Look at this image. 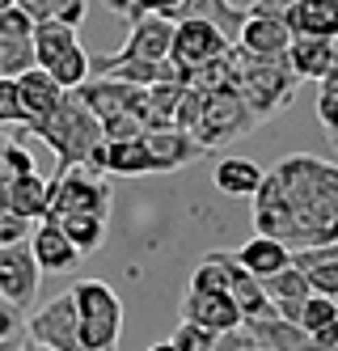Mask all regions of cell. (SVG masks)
<instances>
[{"label": "cell", "mask_w": 338, "mask_h": 351, "mask_svg": "<svg viewBox=\"0 0 338 351\" xmlns=\"http://www.w3.org/2000/svg\"><path fill=\"white\" fill-rule=\"evenodd\" d=\"M254 199L258 233L288 241L292 250L338 241V165L317 157H288L263 178Z\"/></svg>", "instance_id": "obj_1"}, {"label": "cell", "mask_w": 338, "mask_h": 351, "mask_svg": "<svg viewBox=\"0 0 338 351\" xmlns=\"http://www.w3.org/2000/svg\"><path fill=\"white\" fill-rule=\"evenodd\" d=\"M228 60H232V89L241 93V102L258 119H271L279 110H288V102L296 97V85H300L288 56H258L250 47L232 43Z\"/></svg>", "instance_id": "obj_2"}, {"label": "cell", "mask_w": 338, "mask_h": 351, "mask_svg": "<svg viewBox=\"0 0 338 351\" xmlns=\"http://www.w3.org/2000/svg\"><path fill=\"white\" fill-rule=\"evenodd\" d=\"M34 136H43L51 148H56L60 169H64V165H76V161H89V153H93L101 140H106V136H101V119L93 114V106H89L76 89L64 93L60 110L51 114L47 123H38Z\"/></svg>", "instance_id": "obj_3"}, {"label": "cell", "mask_w": 338, "mask_h": 351, "mask_svg": "<svg viewBox=\"0 0 338 351\" xmlns=\"http://www.w3.org/2000/svg\"><path fill=\"white\" fill-rule=\"evenodd\" d=\"M258 119L237 89H203V106H199V119H195V136L207 144V148H224L232 140H241L258 128Z\"/></svg>", "instance_id": "obj_4"}, {"label": "cell", "mask_w": 338, "mask_h": 351, "mask_svg": "<svg viewBox=\"0 0 338 351\" xmlns=\"http://www.w3.org/2000/svg\"><path fill=\"white\" fill-rule=\"evenodd\" d=\"M68 212H97V216H110V182L101 178V169L76 161L56 169L51 178V204L47 216H68Z\"/></svg>", "instance_id": "obj_5"}, {"label": "cell", "mask_w": 338, "mask_h": 351, "mask_svg": "<svg viewBox=\"0 0 338 351\" xmlns=\"http://www.w3.org/2000/svg\"><path fill=\"white\" fill-rule=\"evenodd\" d=\"M228 47H232V38L216 26V21H207V17H178L169 60H173L178 68H199V64H207V60L224 56Z\"/></svg>", "instance_id": "obj_6"}, {"label": "cell", "mask_w": 338, "mask_h": 351, "mask_svg": "<svg viewBox=\"0 0 338 351\" xmlns=\"http://www.w3.org/2000/svg\"><path fill=\"white\" fill-rule=\"evenodd\" d=\"M76 326H81V313H76L72 292H64L56 300H47L38 313H30V347H47V351H72V347H81Z\"/></svg>", "instance_id": "obj_7"}, {"label": "cell", "mask_w": 338, "mask_h": 351, "mask_svg": "<svg viewBox=\"0 0 338 351\" xmlns=\"http://www.w3.org/2000/svg\"><path fill=\"white\" fill-rule=\"evenodd\" d=\"M38 258H34V245L30 241H13V245H0V296H9L17 309H30L34 296H38Z\"/></svg>", "instance_id": "obj_8"}, {"label": "cell", "mask_w": 338, "mask_h": 351, "mask_svg": "<svg viewBox=\"0 0 338 351\" xmlns=\"http://www.w3.org/2000/svg\"><path fill=\"white\" fill-rule=\"evenodd\" d=\"M64 85L51 77V68H43V64H34V68H25L21 77H17V97H21V110H25V128H38V123H47L51 114L60 110V102H64Z\"/></svg>", "instance_id": "obj_9"}, {"label": "cell", "mask_w": 338, "mask_h": 351, "mask_svg": "<svg viewBox=\"0 0 338 351\" xmlns=\"http://www.w3.org/2000/svg\"><path fill=\"white\" fill-rule=\"evenodd\" d=\"M93 106L97 119H110L119 110H140L144 114V97H148V85H136V81H119V77H101V81H85L76 89Z\"/></svg>", "instance_id": "obj_10"}, {"label": "cell", "mask_w": 338, "mask_h": 351, "mask_svg": "<svg viewBox=\"0 0 338 351\" xmlns=\"http://www.w3.org/2000/svg\"><path fill=\"white\" fill-rule=\"evenodd\" d=\"M173 26H178V21L165 17V13H140V17H132V34H127L119 56L169 60V51H173Z\"/></svg>", "instance_id": "obj_11"}, {"label": "cell", "mask_w": 338, "mask_h": 351, "mask_svg": "<svg viewBox=\"0 0 338 351\" xmlns=\"http://www.w3.org/2000/svg\"><path fill=\"white\" fill-rule=\"evenodd\" d=\"M30 245H34V258L43 271H72L76 263H81V245H76L68 233H64V224L56 216H43L34 224V233H30Z\"/></svg>", "instance_id": "obj_12"}, {"label": "cell", "mask_w": 338, "mask_h": 351, "mask_svg": "<svg viewBox=\"0 0 338 351\" xmlns=\"http://www.w3.org/2000/svg\"><path fill=\"white\" fill-rule=\"evenodd\" d=\"M152 157H157V169L161 173H173L182 165H195L199 157H207L212 148H207L195 132H182V128H161V132H144Z\"/></svg>", "instance_id": "obj_13"}, {"label": "cell", "mask_w": 338, "mask_h": 351, "mask_svg": "<svg viewBox=\"0 0 338 351\" xmlns=\"http://www.w3.org/2000/svg\"><path fill=\"white\" fill-rule=\"evenodd\" d=\"M292 38H296V30L288 26L283 13H250L237 43L250 47V51H258V56H288Z\"/></svg>", "instance_id": "obj_14"}, {"label": "cell", "mask_w": 338, "mask_h": 351, "mask_svg": "<svg viewBox=\"0 0 338 351\" xmlns=\"http://www.w3.org/2000/svg\"><path fill=\"white\" fill-rule=\"evenodd\" d=\"M245 330L258 339V351H300V347H313V335H309L300 322L283 317V313L245 317Z\"/></svg>", "instance_id": "obj_15"}, {"label": "cell", "mask_w": 338, "mask_h": 351, "mask_svg": "<svg viewBox=\"0 0 338 351\" xmlns=\"http://www.w3.org/2000/svg\"><path fill=\"white\" fill-rule=\"evenodd\" d=\"M186 317L212 326L216 335H220V330H232V326L245 322V313L237 309L232 292H224V288H191V296H186Z\"/></svg>", "instance_id": "obj_16"}, {"label": "cell", "mask_w": 338, "mask_h": 351, "mask_svg": "<svg viewBox=\"0 0 338 351\" xmlns=\"http://www.w3.org/2000/svg\"><path fill=\"white\" fill-rule=\"evenodd\" d=\"M334 60H338V43L322 38V34H296L292 47H288V64H292V72L300 81L304 77L326 81V72L334 68Z\"/></svg>", "instance_id": "obj_17"}, {"label": "cell", "mask_w": 338, "mask_h": 351, "mask_svg": "<svg viewBox=\"0 0 338 351\" xmlns=\"http://www.w3.org/2000/svg\"><path fill=\"white\" fill-rule=\"evenodd\" d=\"M106 173H123V178H144V173H161L157 157L144 136L132 140H106Z\"/></svg>", "instance_id": "obj_18"}, {"label": "cell", "mask_w": 338, "mask_h": 351, "mask_svg": "<svg viewBox=\"0 0 338 351\" xmlns=\"http://www.w3.org/2000/svg\"><path fill=\"white\" fill-rule=\"evenodd\" d=\"M237 258H241L245 271L258 275V280H267V275H275V271H283V267L292 263V245L279 241V237H271V233H254V237L237 250Z\"/></svg>", "instance_id": "obj_19"}, {"label": "cell", "mask_w": 338, "mask_h": 351, "mask_svg": "<svg viewBox=\"0 0 338 351\" xmlns=\"http://www.w3.org/2000/svg\"><path fill=\"white\" fill-rule=\"evenodd\" d=\"M5 204L21 216H30V220H43L47 216V204H51V182L38 178L34 169H25V173H13L9 186H5Z\"/></svg>", "instance_id": "obj_20"}, {"label": "cell", "mask_w": 338, "mask_h": 351, "mask_svg": "<svg viewBox=\"0 0 338 351\" xmlns=\"http://www.w3.org/2000/svg\"><path fill=\"white\" fill-rule=\"evenodd\" d=\"M283 17H288V26L296 34L338 38V0H296Z\"/></svg>", "instance_id": "obj_21"}, {"label": "cell", "mask_w": 338, "mask_h": 351, "mask_svg": "<svg viewBox=\"0 0 338 351\" xmlns=\"http://www.w3.org/2000/svg\"><path fill=\"white\" fill-rule=\"evenodd\" d=\"M72 47H81L72 21H64V17H47V21H38V26H34V56H38L43 68H51L60 56H68Z\"/></svg>", "instance_id": "obj_22"}, {"label": "cell", "mask_w": 338, "mask_h": 351, "mask_svg": "<svg viewBox=\"0 0 338 351\" xmlns=\"http://www.w3.org/2000/svg\"><path fill=\"white\" fill-rule=\"evenodd\" d=\"M182 89H186V81H157V85H148V97H144V128L148 132L178 128Z\"/></svg>", "instance_id": "obj_23"}, {"label": "cell", "mask_w": 338, "mask_h": 351, "mask_svg": "<svg viewBox=\"0 0 338 351\" xmlns=\"http://www.w3.org/2000/svg\"><path fill=\"white\" fill-rule=\"evenodd\" d=\"M263 178H267V169L254 165V161H245V157H224L212 169V182L224 195H254L258 186H263Z\"/></svg>", "instance_id": "obj_24"}, {"label": "cell", "mask_w": 338, "mask_h": 351, "mask_svg": "<svg viewBox=\"0 0 338 351\" xmlns=\"http://www.w3.org/2000/svg\"><path fill=\"white\" fill-rule=\"evenodd\" d=\"M72 300H76V313L81 317H119L123 322V300L110 284L101 280H81L72 288Z\"/></svg>", "instance_id": "obj_25"}, {"label": "cell", "mask_w": 338, "mask_h": 351, "mask_svg": "<svg viewBox=\"0 0 338 351\" xmlns=\"http://www.w3.org/2000/svg\"><path fill=\"white\" fill-rule=\"evenodd\" d=\"M178 17H207V21H216V26H220L232 43H237L250 13H245V9H237L232 0H182Z\"/></svg>", "instance_id": "obj_26"}, {"label": "cell", "mask_w": 338, "mask_h": 351, "mask_svg": "<svg viewBox=\"0 0 338 351\" xmlns=\"http://www.w3.org/2000/svg\"><path fill=\"white\" fill-rule=\"evenodd\" d=\"M64 224V233L81 245V254H93V250L101 245V237H106V216L97 212H68V216H56Z\"/></svg>", "instance_id": "obj_27"}, {"label": "cell", "mask_w": 338, "mask_h": 351, "mask_svg": "<svg viewBox=\"0 0 338 351\" xmlns=\"http://www.w3.org/2000/svg\"><path fill=\"white\" fill-rule=\"evenodd\" d=\"M119 335H123L119 317H81V326H76V339L85 351H110L119 347Z\"/></svg>", "instance_id": "obj_28"}, {"label": "cell", "mask_w": 338, "mask_h": 351, "mask_svg": "<svg viewBox=\"0 0 338 351\" xmlns=\"http://www.w3.org/2000/svg\"><path fill=\"white\" fill-rule=\"evenodd\" d=\"M263 288L271 292V300H300V296L313 292V284H309V271H304V267H296V263H288L283 271L267 275Z\"/></svg>", "instance_id": "obj_29"}, {"label": "cell", "mask_w": 338, "mask_h": 351, "mask_svg": "<svg viewBox=\"0 0 338 351\" xmlns=\"http://www.w3.org/2000/svg\"><path fill=\"white\" fill-rule=\"evenodd\" d=\"M51 77H56L64 89H81L93 77V60L85 56V47H72L68 56H60L56 64H51Z\"/></svg>", "instance_id": "obj_30"}, {"label": "cell", "mask_w": 338, "mask_h": 351, "mask_svg": "<svg viewBox=\"0 0 338 351\" xmlns=\"http://www.w3.org/2000/svg\"><path fill=\"white\" fill-rule=\"evenodd\" d=\"M34 38H5L0 43V77H21L25 68H34Z\"/></svg>", "instance_id": "obj_31"}, {"label": "cell", "mask_w": 338, "mask_h": 351, "mask_svg": "<svg viewBox=\"0 0 338 351\" xmlns=\"http://www.w3.org/2000/svg\"><path fill=\"white\" fill-rule=\"evenodd\" d=\"M165 347L169 351H212L216 347V330H212V326H203V322H195V317H186Z\"/></svg>", "instance_id": "obj_32"}, {"label": "cell", "mask_w": 338, "mask_h": 351, "mask_svg": "<svg viewBox=\"0 0 338 351\" xmlns=\"http://www.w3.org/2000/svg\"><path fill=\"white\" fill-rule=\"evenodd\" d=\"M228 263H232V254H224V250H212L199 267H195V275H191V288H224L228 292Z\"/></svg>", "instance_id": "obj_33"}, {"label": "cell", "mask_w": 338, "mask_h": 351, "mask_svg": "<svg viewBox=\"0 0 338 351\" xmlns=\"http://www.w3.org/2000/svg\"><path fill=\"white\" fill-rule=\"evenodd\" d=\"M34 224H38V220L21 216V212H13V208L5 204V199H0V245H13V241H30Z\"/></svg>", "instance_id": "obj_34"}, {"label": "cell", "mask_w": 338, "mask_h": 351, "mask_svg": "<svg viewBox=\"0 0 338 351\" xmlns=\"http://www.w3.org/2000/svg\"><path fill=\"white\" fill-rule=\"evenodd\" d=\"M144 114L140 110H119L110 119H101V136L106 140H132V136H144Z\"/></svg>", "instance_id": "obj_35"}, {"label": "cell", "mask_w": 338, "mask_h": 351, "mask_svg": "<svg viewBox=\"0 0 338 351\" xmlns=\"http://www.w3.org/2000/svg\"><path fill=\"white\" fill-rule=\"evenodd\" d=\"M34 26H38V21L25 13L21 5L0 9V38H34Z\"/></svg>", "instance_id": "obj_36"}, {"label": "cell", "mask_w": 338, "mask_h": 351, "mask_svg": "<svg viewBox=\"0 0 338 351\" xmlns=\"http://www.w3.org/2000/svg\"><path fill=\"white\" fill-rule=\"evenodd\" d=\"M309 271V284H313V292H326V296H338V254L304 267Z\"/></svg>", "instance_id": "obj_37"}, {"label": "cell", "mask_w": 338, "mask_h": 351, "mask_svg": "<svg viewBox=\"0 0 338 351\" xmlns=\"http://www.w3.org/2000/svg\"><path fill=\"white\" fill-rule=\"evenodd\" d=\"M0 123H30L17 97V77H0Z\"/></svg>", "instance_id": "obj_38"}, {"label": "cell", "mask_w": 338, "mask_h": 351, "mask_svg": "<svg viewBox=\"0 0 338 351\" xmlns=\"http://www.w3.org/2000/svg\"><path fill=\"white\" fill-rule=\"evenodd\" d=\"M178 9H182V0H132V13L127 17H140V13H165L178 21Z\"/></svg>", "instance_id": "obj_39"}, {"label": "cell", "mask_w": 338, "mask_h": 351, "mask_svg": "<svg viewBox=\"0 0 338 351\" xmlns=\"http://www.w3.org/2000/svg\"><path fill=\"white\" fill-rule=\"evenodd\" d=\"M317 114L330 132H338V89H326L322 93V102H317Z\"/></svg>", "instance_id": "obj_40"}, {"label": "cell", "mask_w": 338, "mask_h": 351, "mask_svg": "<svg viewBox=\"0 0 338 351\" xmlns=\"http://www.w3.org/2000/svg\"><path fill=\"white\" fill-rule=\"evenodd\" d=\"M17 322H21V309L13 305L9 296H0V339H9L17 330Z\"/></svg>", "instance_id": "obj_41"}, {"label": "cell", "mask_w": 338, "mask_h": 351, "mask_svg": "<svg viewBox=\"0 0 338 351\" xmlns=\"http://www.w3.org/2000/svg\"><path fill=\"white\" fill-rule=\"evenodd\" d=\"M56 17L72 21V26H81V21H85V0H56Z\"/></svg>", "instance_id": "obj_42"}, {"label": "cell", "mask_w": 338, "mask_h": 351, "mask_svg": "<svg viewBox=\"0 0 338 351\" xmlns=\"http://www.w3.org/2000/svg\"><path fill=\"white\" fill-rule=\"evenodd\" d=\"M313 347H322V351L338 347V322H330V326H322V330H313Z\"/></svg>", "instance_id": "obj_43"}, {"label": "cell", "mask_w": 338, "mask_h": 351, "mask_svg": "<svg viewBox=\"0 0 338 351\" xmlns=\"http://www.w3.org/2000/svg\"><path fill=\"white\" fill-rule=\"evenodd\" d=\"M106 9H110V13H123V17H127V13H132V0H106Z\"/></svg>", "instance_id": "obj_44"}, {"label": "cell", "mask_w": 338, "mask_h": 351, "mask_svg": "<svg viewBox=\"0 0 338 351\" xmlns=\"http://www.w3.org/2000/svg\"><path fill=\"white\" fill-rule=\"evenodd\" d=\"M232 5H237V9H245V13H254L258 5H263V0H232Z\"/></svg>", "instance_id": "obj_45"}, {"label": "cell", "mask_w": 338, "mask_h": 351, "mask_svg": "<svg viewBox=\"0 0 338 351\" xmlns=\"http://www.w3.org/2000/svg\"><path fill=\"white\" fill-rule=\"evenodd\" d=\"M9 5H17V0H0V9H9Z\"/></svg>", "instance_id": "obj_46"}, {"label": "cell", "mask_w": 338, "mask_h": 351, "mask_svg": "<svg viewBox=\"0 0 338 351\" xmlns=\"http://www.w3.org/2000/svg\"><path fill=\"white\" fill-rule=\"evenodd\" d=\"M334 144H338V136H334Z\"/></svg>", "instance_id": "obj_47"}, {"label": "cell", "mask_w": 338, "mask_h": 351, "mask_svg": "<svg viewBox=\"0 0 338 351\" xmlns=\"http://www.w3.org/2000/svg\"><path fill=\"white\" fill-rule=\"evenodd\" d=\"M0 43H5V38H0Z\"/></svg>", "instance_id": "obj_48"}]
</instances>
